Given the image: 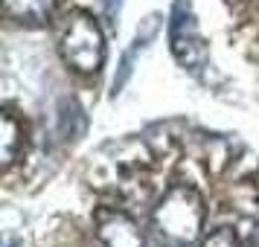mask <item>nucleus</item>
Segmentation results:
<instances>
[{
    "label": "nucleus",
    "instance_id": "1",
    "mask_svg": "<svg viewBox=\"0 0 259 247\" xmlns=\"http://www.w3.org/2000/svg\"><path fill=\"white\" fill-rule=\"evenodd\" d=\"M204 227V201L198 189L178 183L152 212V235L160 247H192Z\"/></svg>",
    "mask_w": 259,
    "mask_h": 247
},
{
    "label": "nucleus",
    "instance_id": "2",
    "mask_svg": "<svg viewBox=\"0 0 259 247\" xmlns=\"http://www.w3.org/2000/svg\"><path fill=\"white\" fill-rule=\"evenodd\" d=\"M59 50L67 67L76 73H99L105 64V35L94 15L67 12L59 26Z\"/></svg>",
    "mask_w": 259,
    "mask_h": 247
},
{
    "label": "nucleus",
    "instance_id": "3",
    "mask_svg": "<svg viewBox=\"0 0 259 247\" xmlns=\"http://www.w3.org/2000/svg\"><path fill=\"white\" fill-rule=\"evenodd\" d=\"M169 47L178 64L189 70H198L207 61V44L201 38L198 18L192 9V0H175L169 15Z\"/></svg>",
    "mask_w": 259,
    "mask_h": 247
},
{
    "label": "nucleus",
    "instance_id": "4",
    "mask_svg": "<svg viewBox=\"0 0 259 247\" xmlns=\"http://www.w3.org/2000/svg\"><path fill=\"white\" fill-rule=\"evenodd\" d=\"M96 235L105 247H146V235L140 233L137 221L119 210L96 212Z\"/></svg>",
    "mask_w": 259,
    "mask_h": 247
},
{
    "label": "nucleus",
    "instance_id": "5",
    "mask_svg": "<svg viewBox=\"0 0 259 247\" xmlns=\"http://www.w3.org/2000/svg\"><path fill=\"white\" fill-rule=\"evenodd\" d=\"M56 0H3V12L12 24L44 26L53 18Z\"/></svg>",
    "mask_w": 259,
    "mask_h": 247
},
{
    "label": "nucleus",
    "instance_id": "6",
    "mask_svg": "<svg viewBox=\"0 0 259 247\" xmlns=\"http://www.w3.org/2000/svg\"><path fill=\"white\" fill-rule=\"evenodd\" d=\"M157 32V18H149V24H146V32H137V38L131 41V47L122 53V61H119V70H117V76H114V84H111V93L117 96V93H122V87L128 84V79H131V73H134V59H137V53H140L149 41H152V35Z\"/></svg>",
    "mask_w": 259,
    "mask_h": 247
},
{
    "label": "nucleus",
    "instance_id": "7",
    "mask_svg": "<svg viewBox=\"0 0 259 247\" xmlns=\"http://www.w3.org/2000/svg\"><path fill=\"white\" fill-rule=\"evenodd\" d=\"M21 149H24V125L12 117V111H3V140H0L3 166H12Z\"/></svg>",
    "mask_w": 259,
    "mask_h": 247
},
{
    "label": "nucleus",
    "instance_id": "8",
    "mask_svg": "<svg viewBox=\"0 0 259 247\" xmlns=\"http://www.w3.org/2000/svg\"><path fill=\"white\" fill-rule=\"evenodd\" d=\"M201 247H242V244H239V235H236L230 227H219V230H212V233L201 241Z\"/></svg>",
    "mask_w": 259,
    "mask_h": 247
},
{
    "label": "nucleus",
    "instance_id": "9",
    "mask_svg": "<svg viewBox=\"0 0 259 247\" xmlns=\"http://www.w3.org/2000/svg\"><path fill=\"white\" fill-rule=\"evenodd\" d=\"M122 3H125V0H102V12H105V24L111 26V29H117V26H119Z\"/></svg>",
    "mask_w": 259,
    "mask_h": 247
},
{
    "label": "nucleus",
    "instance_id": "10",
    "mask_svg": "<svg viewBox=\"0 0 259 247\" xmlns=\"http://www.w3.org/2000/svg\"><path fill=\"white\" fill-rule=\"evenodd\" d=\"M6 247H18V244H15V241H9V244H6Z\"/></svg>",
    "mask_w": 259,
    "mask_h": 247
}]
</instances>
